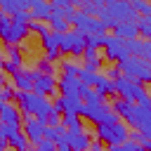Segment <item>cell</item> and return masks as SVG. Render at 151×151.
<instances>
[{
  "mask_svg": "<svg viewBox=\"0 0 151 151\" xmlns=\"http://www.w3.org/2000/svg\"><path fill=\"white\" fill-rule=\"evenodd\" d=\"M17 106H19V113L24 116H33L38 120L45 123L47 113L52 111V101L50 97H42V94H35V92H17Z\"/></svg>",
  "mask_w": 151,
  "mask_h": 151,
  "instance_id": "cell-1",
  "label": "cell"
},
{
  "mask_svg": "<svg viewBox=\"0 0 151 151\" xmlns=\"http://www.w3.org/2000/svg\"><path fill=\"white\" fill-rule=\"evenodd\" d=\"M113 83V92L118 94V99H125L130 104H139V106H149L151 109V99H149V92L142 83H134V80H127L123 76H118Z\"/></svg>",
  "mask_w": 151,
  "mask_h": 151,
  "instance_id": "cell-2",
  "label": "cell"
},
{
  "mask_svg": "<svg viewBox=\"0 0 151 151\" xmlns=\"http://www.w3.org/2000/svg\"><path fill=\"white\" fill-rule=\"evenodd\" d=\"M118 66V71H120V76L123 78H127V80H134V83H149L151 80V64L146 61V59H139V57H125L123 61H118L116 64Z\"/></svg>",
  "mask_w": 151,
  "mask_h": 151,
  "instance_id": "cell-3",
  "label": "cell"
},
{
  "mask_svg": "<svg viewBox=\"0 0 151 151\" xmlns=\"http://www.w3.org/2000/svg\"><path fill=\"white\" fill-rule=\"evenodd\" d=\"M94 134H97V139H99L101 144H106V146H120L123 142L130 139V127H127L123 120L101 123V125H97Z\"/></svg>",
  "mask_w": 151,
  "mask_h": 151,
  "instance_id": "cell-4",
  "label": "cell"
},
{
  "mask_svg": "<svg viewBox=\"0 0 151 151\" xmlns=\"http://www.w3.org/2000/svg\"><path fill=\"white\" fill-rule=\"evenodd\" d=\"M80 116H83L85 120L94 123V125H101V123H116V120H120V118H118V116L111 111V104H106V101H97V104H83Z\"/></svg>",
  "mask_w": 151,
  "mask_h": 151,
  "instance_id": "cell-5",
  "label": "cell"
},
{
  "mask_svg": "<svg viewBox=\"0 0 151 151\" xmlns=\"http://www.w3.org/2000/svg\"><path fill=\"white\" fill-rule=\"evenodd\" d=\"M85 52V35L76 28H68L66 33H59V54L66 57H80Z\"/></svg>",
  "mask_w": 151,
  "mask_h": 151,
  "instance_id": "cell-6",
  "label": "cell"
},
{
  "mask_svg": "<svg viewBox=\"0 0 151 151\" xmlns=\"http://www.w3.org/2000/svg\"><path fill=\"white\" fill-rule=\"evenodd\" d=\"M28 26H21V24H12L7 14L0 17V40L5 45H19L28 38Z\"/></svg>",
  "mask_w": 151,
  "mask_h": 151,
  "instance_id": "cell-7",
  "label": "cell"
},
{
  "mask_svg": "<svg viewBox=\"0 0 151 151\" xmlns=\"http://www.w3.org/2000/svg\"><path fill=\"white\" fill-rule=\"evenodd\" d=\"M68 26L71 28H76L78 33H83V35H94V33H106L104 31V26L99 24V19L97 17H90V14H83L80 9H76L68 19Z\"/></svg>",
  "mask_w": 151,
  "mask_h": 151,
  "instance_id": "cell-8",
  "label": "cell"
},
{
  "mask_svg": "<svg viewBox=\"0 0 151 151\" xmlns=\"http://www.w3.org/2000/svg\"><path fill=\"white\" fill-rule=\"evenodd\" d=\"M104 9L113 17V21H116V24H125V21L134 24V21L139 19V17L134 14L132 5H130V2H125V0H106V2H104Z\"/></svg>",
  "mask_w": 151,
  "mask_h": 151,
  "instance_id": "cell-9",
  "label": "cell"
},
{
  "mask_svg": "<svg viewBox=\"0 0 151 151\" xmlns=\"http://www.w3.org/2000/svg\"><path fill=\"white\" fill-rule=\"evenodd\" d=\"M104 57L111 61V64H118L127 57V42L113 33H106V40H104Z\"/></svg>",
  "mask_w": 151,
  "mask_h": 151,
  "instance_id": "cell-10",
  "label": "cell"
},
{
  "mask_svg": "<svg viewBox=\"0 0 151 151\" xmlns=\"http://www.w3.org/2000/svg\"><path fill=\"white\" fill-rule=\"evenodd\" d=\"M127 127H132V130H137V132L151 137V109L134 104V111H132V116H130Z\"/></svg>",
  "mask_w": 151,
  "mask_h": 151,
  "instance_id": "cell-11",
  "label": "cell"
},
{
  "mask_svg": "<svg viewBox=\"0 0 151 151\" xmlns=\"http://www.w3.org/2000/svg\"><path fill=\"white\" fill-rule=\"evenodd\" d=\"M31 76H33V87H31V92L42 94V97H52V94L59 92V90H57V76H54V73H52V76H42V73H38V71H31Z\"/></svg>",
  "mask_w": 151,
  "mask_h": 151,
  "instance_id": "cell-12",
  "label": "cell"
},
{
  "mask_svg": "<svg viewBox=\"0 0 151 151\" xmlns=\"http://www.w3.org/2000/svg\"><path fill=\"white\" fill-rule=\"evenodd\" d=\"M21 132H24V137L28 139V144L35 146V144L42 139L45 123L38 120V118H33V116H24V118H21Z\"/></svg>",
  "mask_w": 151,
  "mask_h": 151,
  "instance_id": "cell-13",
  "label": "cell"
},
{
  "mask_svg": "<svg viewBox=\"0 0 151 151\" xmlns=\"http://www.w3.org/2000/svg\"><path fill=\"white\" fill-rule=\"evenodd\" d=\"M64 142L68 144V149H71V151H87V146H90L92 137H90V132H87V130H66Z\"/></svg>",
  "mask_w": 151,
  "mask_h": 151,
  "instance_id": "cell-14",
  "label": "cell"
},
{
  "mask_svg": "<svg viewBox=\"0 0 151 151\" xmlns=\"http://www.w3.org/2000/svg\"><path fill=\"white\" fill-rule=\"evenodd\" d=\"M40 45L45 50V59H50V61L59 59V33L47 31L45 35H40Z\"/></svg>",
  "mask_w": 151,
  "mask_h": 151,
  "instance_id": "cell-15",
  "label": "cell"
},
{
  "mask_svg": "<svg viewBox=\"0 0 151 151\" xmlns=\"http://www.w3.org/2000/svg\"><path fill=\"white\" fill-rule=\"evenodd\" d=\"M127 42V54L130 57H139V59H146L151 57V40H144V38H132V40H125Z\"/></svg>",
  "mask_w": 151,
  "mask_h": 151,
  "instance_id": "cell-16",
  "label": "cell"
},
{
  "mask_svg": "<svg viewBox=\"0 0 151 151\" xmlns=\"http://www.w3.org/2000/svg\"><path fill=\"white\" fill-rule=\"evenodd\" d=\"M0 120L21 127V113H19V106H17L14 101H0Z\"/></svg>",
  "mask_w": 151,
  "mask_h": 151,
  "instance_id": "cell-17",
  "label": "cell"
},
{
  "mask_svg": "<svg viewBox=\"0 0 151 151\" xmlns=\"http://www.w3.org/2000/svg\"><path fill=\"white\" fill-rule=\"evenodd\" d=\"M12 87H14V92H31V87H33V76H31V71L19 68V71L12 76Z\"/></svg>",
  "mask_w": 151,
  "mask_h": 151,
  "instance_id": "cell-18",
  "label": "cell"
},
{
  "mask_svg": "<svg viewBox=\"0 0 151 151\" xmlns=\"http://www.w3.org/2000/svg\"><path fill=\"white\" fill-rule=\"evenodd\" d=\"M52 7H50V0H31V7H28V14L33 21H47Z\"/></svg>",
  "mask_w": 151,
  "mask_h": 151,
  "instance_id": "cell-19",
  "label": "cell"
},
{
  "mask_svg": "<svg viewBox=\"0 0 151 151\" xmlns=\"http://www.w3.org/2000/svg\"><path fill=\"white\" fill-rule=\"evenodd\" d=\"M78 87H80V80L78 78H71V76H61L57 80V90L61 97H78Z\"/></svg>",
  "mask_w": 151,
  "mask_h": 151,
  "instance_id": "cell-20",
  "label": "cell"
},
{
  "mask_svg": "<svg viewBox=\"0 0 151 151\" xmlns=\"http://www.w3.org/2000/svg\"><path fill=\"white\" fill-rule=\"evenodd\" d=\"M5 146H9L12 151H31V149H33V146L28 144V139L24 137L21 127H19V130H14V132L5 139Z\"/></svg>",
  "mask_w": 151,
  "mask_h": 151,
  "instance_id": "cell-21",
  "label": "cell"
},
{
  "mask_svg": "<svg viewBox=\"0 0 151 151\" xmlns=\"http://www.w3.org/2000/svg\"><path fill=\"white\" fill-rule=\"evenodd\" d=\"M45 24H47V28H50L52 33H66V31L71 28V26H68V21H66V19L61 17V12H57V9H52V12H50V17H47V21H45Z\"/></svg>",
  "mask_w": 151,
  "mask_h": 151,
  "instance_id": "cell-22",
  "label": "cell"
},
{
  "mask_svg": "<svg viewBox=\"0 0 151 151\" xmlns=\"http://www.w3.org/2000/svg\"><path fill=\"white\" fill-rule=\"evenodd\" d=\"M80 57L85 59L83 68H87V71H92V73H99V71H101V57H99V52H94V50H85Z\"/></svg>",
  "mask_w": 151,
  "mask_h": 151,
  "instance_id": "cell-23",
  "label": "cell"
},
{
  "mask_svg": "<svg viewBox=\"0 0 151 151\" xmlns=\"http://www.w3.org/2000/svg\"><path fill=\"white\" fill-rule=\"evenodd\" d=\"M113 35H118V38H123V40L139 38V33H137V24H130V21H125V24H118V26L113 28Z\"/></svg>",
  "mask_w": 151,
  "mask_h": 151,
  "instance_id": "cell-24",
  "label": "cell"
},
{
  "mask_svg": "<svg viewBox=\"0 0 151 151\" xmlns=\"http://www.w3.org/2000/svg\"><path fill=\"white\" fill-rule=\"evenodd\" d=\"M64 134H66L64 125H45V132H42V137L50 139V142H54V144L64 142Z\"/></svg>",
  "mask_w": 151,
  "mask_h": 151,
  "instance_id": "cell-25",
  "label": "cell"
},
{
  "mask_svg": "<svg viewBox=\"0 0 151 151\" xmlns=\"http://www.w3.org/2000/svg\"><path fill=\"white\" fill-rule=\"evenodd\" d=\"M78 97L83 99V104H97V101H104V99L94 92V87H87V85H83V83H80V87H78Z\"/></svg>",
  "mask_w": 151,
  "mask_h": 151,
  "instance_id": "cell-26",
  "label": "cell"
},
{
  "mask_svg": "<svg viewBox=\"0 0 151 151\" xmlns=\"http://www.w3.org/2000/svg\"><path fill=\"white\" fill-rule=\"evenodd\" d=\"M61 125H64L66 130H85L78 113H61Z\"/></svg>",
  "mask_w": 151,
  "mask_h": 151,
  "instance_id": "cell-27",
  "label": "cell"
},
{
  "mask_svg": "<svg viewBox=\"0 0 151 151\" xmlns=\"http://www.w3.org/2000/svg\"><path fill=\"white\" fill-rule=\"evenodd\" d=\"M94 92H97L101 99H106V94H116V92H113V83H111L109 78H104V76L97 80V85H94Z\"/></svg>",
  "mask_w": 151,
  "mask_h": 151,
  "instance_id": "cell-28",
  "label": "cell"
},
{
  "mask_svg": "<svg viewBox=\"0 0 151 151\" xmlns=\"http://www.w3.org/2000/svg\"><path fill=\"white\" fill-rule=\"evenodd\" d=\"M134 24H137V33H139V38L149 40V38H151V17H139Z\"/></svg>",
  "mask_w": 151,
  "mask_h": 151,
  "instance_id": "cell-29",
  "label": "cell"
},
{
  "mask_svg": "<svg viewBox=\"0 0 151 151\" xmlns=\"http://www.w3.org/2000/svg\"><path fill=\"white\" fill-rule=\"evenodd\" d=\"M104 40H106V33H94V35H85V50H99L104 47Z\"/></svg>",
  "mask_w": 151,
  "mask_h": 151,
  "instance_id": "cell-30",
  "label": "cell"
},
{
  "mask_svg": "<svg viewBox=\"0 0 151 151\" xmlns=\"http://www.w3.org/2000/svg\"><path fill=\"white\" fill-rule=\"evenodd\" d=\"M99 78H101V73H92V71H87V68H83V66H80V73H78V80H80L83 85H87V87H94Z\"/></svg>",
  "mask_w": 151,
  "mask_h": 151,
  "instance_id": "cell-31",
  "label": "cell"
},
{
  "mask_svg": "<svg viewBox=\"0 0 151 151\" xmlns=\"http://www.w3.org/2000/svg\"><path fill=\"white\" fill-rule=\"evenodd\" d=\"M130 5H132V9H134L137 17H151V5H149V0H134V2H130Z\"/></svg>",
  "mask_w": 151,
  "mask_h": 151,
  "instance_id": "cell-32",
  "label": "cell"
},
{
  "mask_svg": "<svg viewBox=\"0 0 151 151\" xmlns=\"http://www.w3.org/2000/svg\"><path fill=\"white\" fill-rule=\"evenodd\" d=\"M5 54H7V59L9 61H14V64H24V57H21V50H19V45H5Z\"/></svg>",
  "mask_w": 151,
  "mask_h": 151,
  "instance_id": "cell-33",
  "label": "cell"
},
{
  "mask_svg": "<svg viewBox=\"0 0 151 151\" xmlns=\"http://www.w3.org/2000/svg\"><path fill=\"white\" fill-rule=\"evenodd\" d=\"M35 71H38V73H42V76H52V73H54V61H50V59L40 57V59L35 61Z\"/></svg>",
  "mask_w": 151,
  "mask_h": 151,
  "instance_id": "cell-34",
  "label": "cell"
},
{
  "mask_svg": "<svg viewBox=\"0 0 151 151\" xmlns=\"http://www.w3.org/2000/svg\"><path fill=\"white\" fill-rule=\"evenodd\" d=\"M9 21H12V24H21V26H28L33 19H31L28 9H19V12H14V14L9 17Z\"/></svg>",
  "mask_w": 151,
  "mask_h": 151,
  "instance_id": "cell-35",
  "label": "cell"
},
{
  "mask_svg": "<svg viewBox=\"0 0 151 151\" xmlns=\"http://www.w3.org/2000/svg\"><path fill=\"white\" fill-rule=\"evenodd\" d=\"M78 73H80V66L76 64V61H61V76H71V78H78Z\"/></svg>",
  "mask_w": 151,
  "mask_h": 151,
  "instance_id": "cell-36",
  "label": "cell"
},
{
  "mask_svg": "<svg viewBox=\"0 0 151 151\" xmlns=\"http://www.w3.org/2000/svg\"><path fill=\"white\" fill-rule=\"evenodd\" d=\"M130 139L137 142V144L142 146V151H149V149H151V137H146V134H142V132H132Z\"/></svg>",
  "mask_w": 151,
  "mask_h": 151,
  "instance_id": "cell-37",
  "label": "cell"
},
{
  "mask_svg": "<svg viewBox=\"0 0 151 151\" xmlns=\"http://www.w3.org/2000/svg\"><path fill=\"white\" fill-rule=\"evenodd\" d=\"M106 151H142V146H139L137 142H132V139H127V142H123L120 146H109Z\"/></svg>",
  "mask_w": 151,
  "mask_h": 151,
  "instance_id": "cell-38",
  "label": "cell"
},
{
  "mask_svg": "<svg viewBox=\"0 0 151 151\" xmlns=\"http://www.w3.org/2000/svg\"><path fill=\"white\" fill-rule=\"evenodd\" d=\"M50 28H47V24L45 21H31L28 24V33H38V35H45Z\"/></svg>",
  "mask_w": 151,
  "mask_h": 151,
  "instance_id": "cell-39",
  "label": "cell"
},
{
  "mask_svg": "<svg viewBox=\"0 0 151 151\" xmlns=\"http://www.w3.org/2000/svg\"><path fill=\"white\" fill-rule=\"evenodd\" d=\"M14 97H17V92H14L12 85H2L0 87V101H14Z\"/></svg>",
  "mask_w": 151,
  "mask_h": 151,
  "instance_id": "cell-40",
  "label": "cell"
},
{
  "mask_svg": "<svg viewBox=\"0 0 151 151\" xmlns=\"http://www.w3.org/2000/svg\"><path fill=\"white\" fill-rule=\"evenodd\" d=\"M33 151H57V144L42 137V139H40V142H38L35 146H33Z\"/></svg>",
  "mask_w": 151,
  "mask_h": 151,
  "instance_id": "cell-41",
  "label": "cell"
},
{
  "mask_svg": "<svg viewBox=\"0 0 151 151\" xmlns=\"http://www.w3.org/2000/svg\"><path fill=\"white\" fill-rule=\"evenodd\" d=\"M14 130H19V125H9V123H2V120H0V139H2V142H5Z\"/></svg>",
  "mask_w": 151,
  "mask_h": 151,
  "instance_id": "cell-42",
  "label": "cell"
},
{
  "mask_svg": "<svg viewBox=\"0 0 151 151\" xmlns=\"http://www.w3.org/2000/svg\"><path fill=\"white\" fill-rule=\"evenodd\" d=\"M52 9H66V7H76V0H50Z\"/></svg>",
  "mask_w": 151,
  "mask_h": 151,
  "instance_id": "cell-43",
  "label": "cell"
},
{
  "mask_svg": "<svg viewBox=\"0 0 151 151\" xmlns=\"http://www.w3.org/2000/svg\"><path fill=\"white\" fill-rule=\"evenodd\" d=\"M45 125H61V113L52 109V111L47 113V118H45Z\"/></svg>",
  "mask_w": 151,
  "mask_h": 151,
  "instance_id": "cell-44",
  "label": "cell"
},
{
  "mask_svg": "<svg viewBox=\"0 0 151 151\" xmlns=\"http://www.w3.org/2000/svg\"><path fill=\"white\" fill-rule=\"evenodd\" d=\"M101 76H104V78H109V80H116V78L120 76V71H118V66H111V68H106Z\"/></svg>",
  "mask_w": 151,
  "mask_h": 151,
  "instance_id": "cell-45",
  "label": "cell"
},
{
  "mask_svg": "<svg viewBox=\"0 0 151 151\" xmlns=\"http://www.w3.org/2000/svg\"><path fill=\"white\" fill-rule=\"evenodd\" d=\"M87 151H104V144H101L99 139H92L90 146H87Z\"/></svg>",
  "mask_w": 151,
  "mask_h": 151,
  "instance_id": "cell-46",
  "label": "cell"
},
{
  "mask_svg": "<svg viewBox=\"0 0 151 151\" xmlns=\"http://www.w3.org/2000/svg\"><path fill=\"white\" fill-rule=\"evenodd\" d=\"M57 151H71V149H68L66 142H59V144H57Z\"/></svg>",
  "mask_w": 151,
  "mask_h": 151,
  "instance_id": "cell-47",
  "label": "cell"
},
{
  "mask_svg": "<svg viewBox=\"0 0 151 151\" xmlns=\"http://www.w3.org/2000/svg\"><path fill=\"white\" fill-rule=\"evenodd\" d=\"M2 85H7V76L0 71V87H2Z\"/></svg>",
  "mask_w": 151,
  "mask_h": 151,
  "instance_id": "cell-48",
  "label": "cell"
},
{
  "mask_svg": "<svg viewBox=\"0 0 151 151\" xmlns=\"http://www.w3.org/2000/svg\"><path fill=\"white\" fill-rule=\"evenodd\" d=\"M0 151H5V142L2 139H0Z\"/></svg>",
  "mask_w": 151,
  "mask_h": 151,
  "instance_id": "cell-49",
  "label": "cell"
},
{
  "mask_svg": "<svg viewBox=\"0 0 151 151\" xmlns=\"http://www.w3.org/2000/svg\"><path fill=\"white\" fill-rule=\"evenodd\" d=\"M125 2H134V0H125Z\"/></svg>",
  "mask_w": 151,
  "mask_h": 151,
  "instance_id": "cell-50",
  "label": "cell"
},
{
  "mask_svg": "<svg viewBox=\"0 0 151 151\" xmlns=\"http://www.w3.org/2000/svg\"><path fill=\"white\" fill-rule=\"evenodd\" d=\"M0 17H2V12H0Z\"/></svg>",
  "mask_w": 151,
  "mask_h": 151,
  "instance_id": "cell-51",
  "label": "cell"
}]
</instances>
